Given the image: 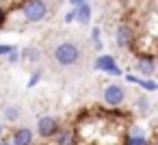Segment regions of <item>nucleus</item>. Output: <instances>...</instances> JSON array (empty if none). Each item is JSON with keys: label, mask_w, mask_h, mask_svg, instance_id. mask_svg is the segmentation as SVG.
I'll return each mask as SVG.
<instances>
[{"label": "nucleus", "mask_w": 158, "mask_h": 145, "mask_svg": "<svg viewBox=\"0 0 158 145\" xmlns=\"http://www.w3.org/2000/svg\"><path fill=\"white\" fill-rule=\"evenodd\" d=\"M93 69L95 72H102L106 76H121V67L117 65V59L113 54H100L93 61Z\"/></svg>", "instance_id": "4"}, {"label": "nucleus", "mask_w": 158, "mask_h": 145, "mask_svg": "<svg viewBox=\"0 0 158 145\" xmlns=\"http://www.w3.org/2000/svg\"><path fill=\"white\" fill-rule=\"evenodd\" d=\"M15 50V46H9V44H0V56H2V59H7L11 52Z\"/></svg>", "instance_id": "18"}, {"label": "nucleus", "mask_w": 158, "mask_h": 145, "mask_svg": "<svg viewBox=\"0 0 158 145\" xmlns=\"http://www.w3.org/2000/svg\"><path fill=\"white\" fill-rule=\"evenodd\" d=\"M115 41L119 48H132L134 46V31L128 24H119L115 31Z\"/></svg>", "instance_id": "7"}, {"label": "nucleus", "mask_w": 158, "mask_h": 145, "mask_svg": "<svg viewBox=\"0 0 158 145\" xmlns=\"http://www.w3.org/2000/svg\"><path fill=\"white\" fill-rule=\"evenodd\" d=\"M91 15H93V9H91V5H82V7H76V22H78V24L87 26V24L91 22Z\"/></svg>", "instance_id": "12"}, {"label": "nucleus", "mask_w": 158, "mask_h": 145, "mask_svg": "<svg viewBox=\"0 0 158 145\" xmlns=\"http://www.w3.org/2000/svg\"><path fill=\"white\" fill-rule=\"evenodd\" d=\"M126 93H128V91H126V87H121V85H117V82H110V85H106V87H104L102 97H104V104H106V106L117 108L119 104H123Z\"/></svg>", "instance_id": "3"}, {"label": "nucleus", "mask_w": 158, "mask_h": 145, "mask_svg": "<svg viewBox=\"0 0 158 145\" xmlns=\"http://www.w3.org/2000/svg\"><path fill=\"white\" fill-rule=\"evenodd\" d=\"M0 145H11V141H9V139H5V136H2V139H0Z\"/></svg>", "instance_id": "23"}, {"label": "nucleus", "mask_w": 158, "mask_h": 145, "mask_svg": "<svg viewBox=\"0 0 158 145\" xmlns=\"http://www.w3.org/2000/svg\"><path fill=\"white\" fill-rule=\"evenodd\" d=\"M20 11L28 24H39L48 18V2L46 0H24L20 5Z\"/></svg>", "instance_id": "2"}, {"label": "nucleus", "mask_w": 158, "mask_h": 145, "mask_svg": "<svg viewBox=\"0 0 158 145\" xmlns=\"http://www.w3.org/2000/svg\"><path fill=\"white\" fill-rule=\"evenodd\" d=\"M39 80H41V72L37 69V72L31 74V78H28V82H26V89H33L35 85H39Z\"/></svg>", "instance_id": "17"}, {"label": "nucleus", "mask_w": 158, "mask_h": 145, "mask_svg": "<svg viewBox=\"0 0 158 145\" xmlns=\"http://www.w3.org/2000/svg\"><path fill=\"white\" fill-rule=\"evenodd\" d=\"M52 59H54V63L61 65V67H72V65H76V63L80 61V48H78L74 41H61V44L54 48Z\"/></svg>", "instance_id": "1"}, {"label": "nucleus", "mask_w": 158, "mask_h": 145, "mask_svg": "<svg viewBox=\"0 0 158 145\" xmlns=\"http://www.w3.org/2000/svg\"><path fill=\"white\" fill-rule=\"evenodd\" d=\"M7 63H20V48H15V50L7 56Z\"/></svg>", "instance_id": "19"}, {"label": "nucleus", "mask_w": 158, "mask_h": 145, "mask_svg": "<svg viewBox=\"0 0 158 145\" xmlns=\"http://www.w3.org/2000/svg\"><path fill=\"white\" fill-rule=\"evenodd\" d=\"M41 59V50L37 46H26L20 50V61H26V63H39Z\"/></svg>", "instance_id": "11"}, {"label": "nucleus", "mask_w": 158, "mask_h": 145, "mask_svg": "<svg viewBox=\"0 0 158 145\" xmlns=\"http://www.w3.org/2000/svg\"><path fill=\"white\" fill-rule=\"evenodd\" d=\"M5 24H7V11H5V7H0V28Z\"/></svg>", "instance_id": "22"}, {"label": "nucleus", "mask_w": 158, "mask_h": 145, "mask_svg": "<svg viewBox=\"0 0 158 145\" xmlns=\"http://www.w3.org/2000/svg\"><path fill=\"white\" fill-rule=\"evenodd\" d=\"M65 24H72V22H76V9H69L67 13H65Z\"/></svg>", "instance_id": "20"}, {"label": "nucleus", "mask_w": 158, "mask_h": 145, "mask_svg": "<svg viewBox=\"0 0 158 145\" xmlns=\"http://www.w3.org/2000/svg\"><path fill=\"white\" fill-rule=\"evenodd\" d=\"M136 69L141 72L143 78H152L154 72H156V59H154V54H152V52H149V54L141 52V54H139V61H136Z\"/></svg>", "instance_id": "6"}, {"label": "nucleus", "mask_w": 158, "mask_h": 145, "mask_svg": "<svg viewBox=\"0 0 158 145\" xmlns=\"http://www.w3.org/2000/svg\"><path fill=\"white\" fill-rule=\"evenodd\" d=\"M149 108H152L149 97H147V95H139V97H136V102H134V110H136V113H141V115H147V113H149Z\"/></svg>", "instance_id": "14"}, {"label": "nucleus", "mask_w": 158, "mask_h": 145, "mask_svg": "<svg viewBox=\"0 0 158 145\" xmlns=\"http://www.w3.org/2000/svg\"><path fill=\"white\" fill-rule=\"evenodd\" d=\"M59 119L56 117H52V115H44V117H39V121H37V134L41 136V139H52L56 132H59Z\"/></svg>", "instance_id": "5"}, {"label": "nucleus", "mask_w": 158, "mask_h": 145, "mask_svg": "<svg viewBox=\"0 0 158 145\" xmlns=\"http://www.w3.org/2000/svg\"><path fill=\"white\" fill-rule=\"evenodd\" d=\"M20 113H22V110H20L18 106H7V108L2 110V115H5V119H7L9 123H15V121L20 119Z\"/></svg>", "instance_id": "15"}, {"label": "nucleus", "mask_w": 158, "mask_h": 145, "mask_svg": "<svg viewBox=\"0 0 158 145\" xmlns=\"http://www.w3.org/2000/svg\"><path fill=\"white\" fill-rule=\"evenodd\" d=\"M123 78H126V82H130V85H139L141 89H145V91H149V93H154V91L158 89L156 80H152V78H143V76H136V74H126Z\"/></svg>", "instance_id": "10"}, {"label": "nucleus", "mask_w": 158, "mask_h": 145, "mask_svg": "<svg viewBox=\"0 0 158 145\" xmlns=\"http://www.w3.org/2000/svg\"><path fill=\"white\" fill-rule=\"evenodd\" d=\"M54 139V145H76L78 143V134H76V128H59V132L52 136Z\"/></svg>", "instance_id": "8"}, {"label": "nucleus", "mask_w": 158, "mask_h": 145, "mask_svg": "<svg viewBox=\"0 0 158 145\" xmlns=\"http://www.w3.org/2000/svg\"><path fill=\"white\" fill-rule=\"evenodd\" d=\"M82 5H91V0H69V7H72V9L82 7Z\"/></svg>", "instance_id": "21"}, {"label": "nucleus", "mask_w": 158, "mask_h": 145, "mask_svg": "<svg viewBox=\"0 0 158 145\" xmlns=\"http://www.w3.org/2000/svg\"><path fill=\"white\" fill-rule=\"evenodd\" d=\"M9 141H11V145H33L35 143V132L31 128H15Z\"/></svg>", "instance_id": "9"}, {"label": "nucleus", "mask_w": 158, "mask_h": 145, "mask_svg": "<svg viewBox=\"0 0 158 145\" xmlns=\"http://www.w3.org/2000/svg\"><path fill=\"white\" fill-rule=\"evenodd\" d=\"M123 145H152V141L143 132H132V134H126Z\"/></svg>", "instance_id": "13"}, {"label": "nucleus", "mask_w": 158, "mask_h": 145, "mask_svg": "<svg viewBox=\"0 0 158 145\" xmlns=\"http://www.w3.org/2000/svg\"><path fill=\"white\" fill-rule=\"evenodd\" d=\"M91 44H93V48H95V50H102V48H104V41H102V31H100L98 26H93V28H91Z\"/></svg>", "instance_id": "16"}, {"label": "nucleus", "mask_w": 158, "mask_h": 145, "mask_svg": "<svg viewBox=\"0 0 158 145\" xmlns=\"http://www.w3.org/2000/svg\"><path fill=\"white\" fill-rule=\"evenodd\" d=\"M2 134H5V126H2V121H0V139H2Z\"/></svg>", "instance_id": "24"}]
</instances>
